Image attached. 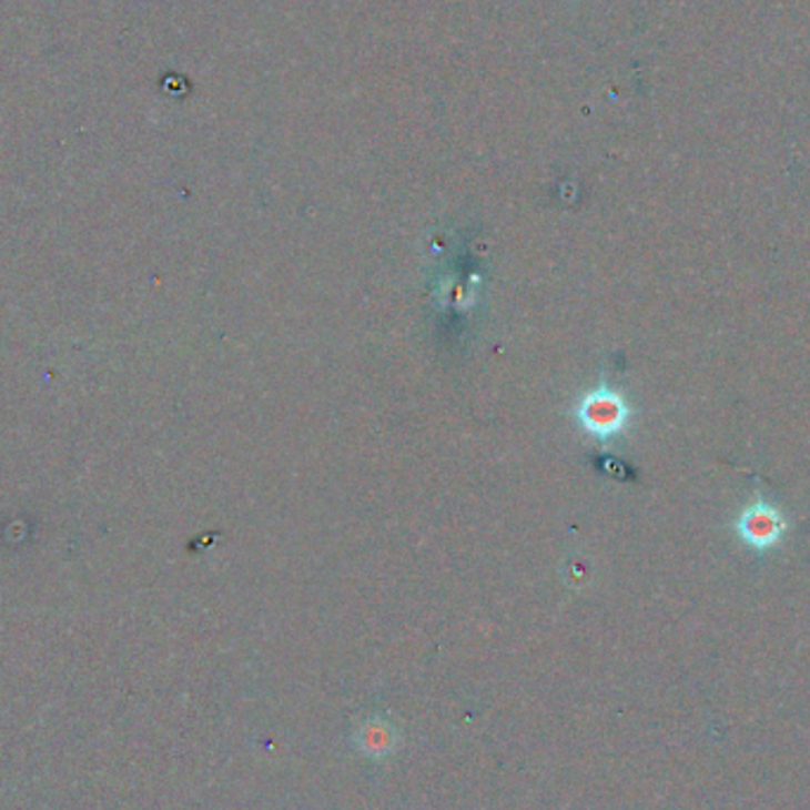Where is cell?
I'll return each instance as SVG.
<instances>
[{
    "instance_id": "obj_1",
    "label": "cell",
    "mask_w": 810,
    "mask_h": 810,
    "mask_svg": "<svg viewBox=\"0 0 810 810\" xmlns=\"http://www.w3.org/2000/svg\"><path fill=\"white\" fill-rule=\"evenodd\" d=\"M739 536L747 545H751L753 550H768L778 543L784 534V519L780 517V513L770 505H751L747 513L739 517Z\"/></svg>"
},
{
    "instance_id": "obj_2",
    "label": "cell",
    "mask_w": 810,
    "mask_h": 810,
    "mask_svg": "<svg viewBox=\"0 0 810 810\" xmlns=\"http://www.w3.org/2000/svg\"><path fill=\"white\" fill-rule=\"evenodd\" d=\"M398 742L401 735L389 718H367L354 735L356 749L369 759H386L396 751Z\"/></svg>"
}]
</instances>
